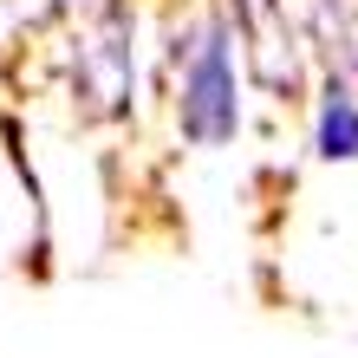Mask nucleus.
Here are the masks:
<instances>
[{
	"label": "nucleus",
	"mask_w": 358,
	"mask_h": 358,
	"mask_svg": "<svg viewBox=\"0 0 358 358\" xmlns=\"http://www.w3.org/2000/svg\"><path fill=\"white\" fill-rule=\"evenodd\" d=\"M320 157H358V98L332 78V92H326V104H320Z\"/></svg>",
	"instance_id": "f03ea898"
},
{
	"label": "nucleus",
	"mask_w": 358,
	"mask_h": 358,
	"mask_svg": "<svg viewBox=\"0 0 358 358\" xmlns=\"http://www.w3.org/2000/svg\"><path fill=\"white\" fill-rule=\"evenodd\" d=\"M176 124L189 143H228L241 124V104H235V66H228V39L222 27H202L189 39V59H182V98H176Z\"/></svg>",
	"instance_id": "f257e3e1"
}]
</instances>
